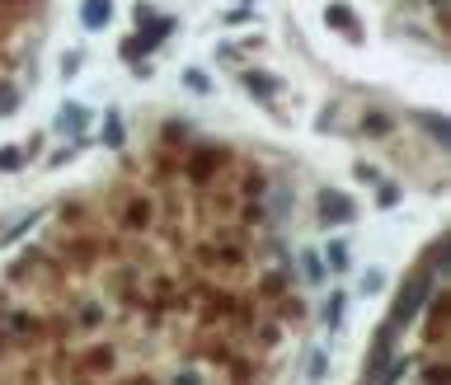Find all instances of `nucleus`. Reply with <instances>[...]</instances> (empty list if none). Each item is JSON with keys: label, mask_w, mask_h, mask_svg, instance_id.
Masks as SVG:
<instances>
[{"label": "nucleus", "mask_w": 451, "mask_h": 385, "mask_svg": "<svg viewBox=\"0 0 451 385\" xmlns=\"http://www.w3.org/2000/svg\"><path fill=\"white\" fill-rule=\"evenodd\" d=\"M183 85H188V90H198V94H207V90H212V80H207V76H198V71H188V76H183Z\"/></svg>", "instance_id": "nucleus-17"}, {"label": "nucleus", "mask_w": 451, "mask_h": 385, "mask_svg": "<svg viewBox=\"0 0 451 385\" xmlns=\"http://www.w3.org/2000/svg\"><path fill=\"white\" fill-rule=\"evenodd\" d=\"M395 202H400V188H390V183H385V188H381V207H395Z\"/></svg>", "instance_id": "nucleus-20"}, {"label": "nucleus", "mask_w": 451, "mask_h": 385, "mask_svg": "<svg viewBox=\"0 0 451 385\" xmlns=\"http://www.w3.org/2000/svg\"><path fill=\"white\" fill-rule=\"evenodd\" d=\"M353 197L348 192H334V188H320V221L325 226H338V221H353Z\"/></svg>", "instance_id": "nucleus-2"}, {"label": "nucleus", "mask_w": 451, "mask_h": 385, "mask_svg": "<svg viewBox=\"0 0 451 385\" xmlns=\"http://www.w3.org/2000/svg\"><path fill=\"white\" fill-rule=\"evenodd\" d=\"M245 90L268 99V94H278V80H273V76H259V71H245Z\"/></svg>", "instance_id": "nucleus-6"}, {"label": "nucleus", "mask_w": 451, "mask_h": 385, "mask_svg": "<svg viewBox=\"0 0 451 385\" xmlns=\"http://www.w3.org/2000/svg\"><path fill=\"white\" fill-rule=\"evenodd\" d=\"M0 329H10V334H19V339H34V334H38V315L14 310V315H5V324H0Z\"/></svg>", "instance_id": "nucleus-5"}, {"label": "nucleus", "mask_w": 451, "mask_h": 385, "mask_svg": "<svg viewBox=\"0 0 451 385\" xmlns=\"http://www.w3.org/2000/svg\"><path fill=\"white\" fill-rule=\"evenodd\" d=\"M80 19H85V29H103V24L113 19V0H85Z\"/></svg>", "instance_id": "nucleus-4"}, {"label": "nucleus", "mask_w": 451, "mask_h": 385, "mask_svg": "<svg viewBox=\"0 0 451 385\" xmlns=\"http://www.w3.org/2000/svg\"><path fill=\"white\" fill-rule=\"evenodd\" d=\"M240 5H245V0H240Z\"/></svg>", "instance_id": "nucleus-21"}, {"label": "nucleus", "mask_w": 451, "mask_h": 385, "mask_svg": "<svg viewBox=\"0 0 451 385\" xmlns=\"http://www.w3.org/2000/svg\"><path fill=\"white\" fill-rule=\"evenodd\" d=\"M19 165H24L19 150H0V170H19Z\"/></svg>", "instance_id": "nucleus-19"}, {"label": "nucleus", "mask_w": 451, "mask_h": 385, "mask_svg": "<svg viewBox=\"0 0 451 385\" xmlns=\"http://www.w3.org/2000/svg\"><path fill=\"white\" fill-rule=\"evenodd\" d=\"M325 263H329V268H334V272H343V268H348V263H353L348 245H343V240H334V245H329V250H325Z\"/></svg>", "instance_id": "nucleus-7"}, {"label": "nucleus", "mask_w": 451, "mask_h": 385, "mask_svg": "<svg viewBox=\"0 0 451 385\" xmlns=\"http://www.w3.org/2000/svg\"><path fill=\"white\" fill-rule=\"evenodd\" d=\"M103 146H123V118L118 113L103 118Z\"/></svg>", "instance_id": "nucleus-10"}, {"label": "nucleus", "mask_w": 451, "mask_h": 385, "mask_svg": "<svg viewBox=\"0 0 451 385\" xmlns=\"http://www.w3.org/2000/svg\"><path fill=\"white\" fill-rule=\"evenodd\" d=\"M418 123L428 127V132H432V136H437V141H447V136H451V127H447V123H442V118H432V113H418Z\"/></svg>", "instance_id": "nucleus-11"}, {"label": "nucleus", "mask_w": 451, "mask_h": 385, "mask_svg": "<svg viewBox=\"0 0 451 385\" xmlns=\"http://www.w3.org/2000/svg\"><path fill=\"white\" fill-rule=\"evenodd\" d=\"M174 385H203V371H193V366H183V371H174Z\"/></svg>", "instance_id": "nucleus-18"}, {"label": "nucleus", "mask_w": 451, "mask_h": 385, "mask_svg": "<svg viewBox=\"0 0 451 385\" xmlns=\"http://www.w3.org/2000/svg\"><path fill=\"white\" fill-rule=\"evenodd\" d=\"M381 287H385V272L381 268H367V272H362V292H367V296L381 292Z\"/></svg>", "instance_id": "nucleus-12"}, {"label": "nucleus", "mask_w": 451, "mask_h": 385, "mask_svg": "<svg viewBox=\"0 0 451 385\" xmlns=\"http://www.w3.org/2000/svg\"><path fill=\"white\" fill-rule=\"evenodd\" d=\"M343 306H348V301H343V292H334V296L325 301V324H329V329L343 324Z\"/></svg>", "instance_id": "nucleus-8"}, {"label": "nucleus", "mask_w": 451, "mask_h": 385, "mask_svg": "<svg viewBox=\"0 0 451 385\" xmlns=\"http://www.w3.org/2000/svg\"><path fill=\"white\" fill-rule=\"evenodd\" d=\"M325 24H329V29H338L343 38H353V43H362V24H358V14H353L348 5H329Z\"/></svg>", "instance_id": "nucleus-3"}, {"label": "nucleus", "mask_w": 451, "mask_h": 385, "mask_svg": "<svg viewBox=\"0 0 451 385\" xmlns=\"http://www.w3.org/2000/svg\"><path fill=\"white\" fill-rule=\"evenodd\" d=\"M85 123H90V113H85V108H66V113L56 118V127H61V132H80Z\"/></svg>", "instance_id": "nucleus-9"}, {"label": "nucleus", "mask_w": 451, "mask_h": 385, "mask_svg": "<svg viewBox=\"0 0 451 385\" xmlns=\"http://www.w3.org/2000/svg\"><path fill=\"white\" fill-rule=\"evenodd\" d=\"M301 268H305V277H310V282H320V277H325V263H320L315 254H301Z\"/></svg>", "instance_id": "nucleus-15"}, {"label": "nucleus", "mask_w": 451, "mask_h": 385, "mask_svg": "<svg viewBox=\"0 0 451 385\" xmlns=\"http://www.w3.org/2000/svg\"><path fill=\"white\" fill-rule=\"evenodd\" d=\"M432 282H437L432 272H418L414 282H405V292L395 296V315H390V324H405V319H414L418 310H423V301L432 296Z\"/></svg>", "instance_id": "nucleus-1"}, {"label": "nucleus", "mask_w": 451, "mask_h": 385, "mask_svg": "<svg viewBox=\"0 0 451 385\" xmlns=\"http://www.w3.org/2000/svg\"><path fill=\"white\" fill-rule=\"evenodd\" d=\"M99 319H103V310H99V306H80L76 324H80V329H94V324H99Z\"/></svg>", "instance_id": "nucleus-14"}, {"label": "nucleus", "mask_w": 451, "mask_h": 385, "mask_svg": "<svg viewBox=\"0 0 451 385\" xmlns=\"http://www.w3.org/2000/svg\"><path fill=\"white\" fill-rule=\"evenodd\" d=\"M325 371H329V357L325 352H310V371L305 376H310V381H325Z\"/></svg>", "instance_id": "nucleus-16"}, {"label": "nucleus", "mask_w": 451, "mask_h": 385, "mask_svg": "<svg viewBox=\"0 0 451 385\" xmlns=\"http://www.w3.org/2000/svg\"><path fill=\"white\" fill-rule=\"evenodd\" d=\"M14 108H19V94H14L10 85H0V118H10Z\"/></svg>", "instance_id": "nucleus-13"}]
</instances>
